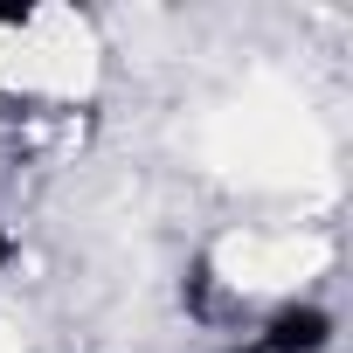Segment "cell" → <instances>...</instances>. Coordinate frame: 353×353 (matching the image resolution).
Listing matches in <instances>:
<instances>
[{"instance_id":"obj_1","label":"cell","mask_w":353,"mask_h":353,"mask_svg":"<svg viewBox=\"0 0 353 353\" xmlns=\"http://www.w3.org/2000/svg\"><path fill=\"white\" fill-rule=\"evenodd\" d=\"M325 339H332V319H325L319 305H291V312L270 319V332H263L256 353H319Z\"/></svg>"}]
</instances>
